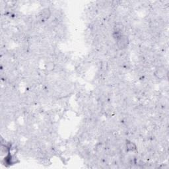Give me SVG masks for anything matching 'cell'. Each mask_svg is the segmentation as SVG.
<instances>
[{"mask_svg": "<svg viewBox=\"0 0 169 169\" xmlns=\"http://www.w3.org/2000/svg\"><path fill=\"white\" fill-rule=\"evenodd\" d=\"M116 46L118 48L119 50H124L126 49L130 43L129 38L125 34H122V35L116 40Z\"/></svg>", "mask_w": 169, "mask_h": 169, "instance_id": "1", "label": "cell"}, {"mask_svg": "<svg viewBox=\"0 0 169 169\" xmlns=\"http://www.w3.org/2000/svg\"><path fill=\"white\" fill-rule=\"evenodd\" d=\"M167 74V72L166 71V69H165L164 67H159L157 68L155 72H154V75L155 77L157 79H164V78L165 77V76Z\"/></svg>", "mask_w": 169, "mask_h": 169, "instance_id": "2", "label": "cell"}, {"mask_svg": "<svg viewBox=\"0 0 169 169\" xmlns=\"http://www.w3.org/2000/svg\"><path fill=\"white\" fill-rule=\"evenodd\" d=\"M51 16V11L49 8L46 7L43 9L40 13V21L42 22H46L48 21Z\"/></svg>", "mask_w": 169, "mask_h": 169, "instance_id": "3", "label": "cell"}, {"mask_svg": "<svg viewBox=\"0 0 169 169\" xmlns=\"http://www.w3.org/2000/svg\"><path fill=\"white\" fill-rule=\"evenodd\" d=\"M126 149L127 153H134L137 151V147L136 144L134 142L130 140H126Z\"/></svg>", "mask_w": 169, "mask_h": 169, "instance_id": "4", "label": "cell"}, {"mask_svg": "<svg viewBox=\"0 0 169 169\" xmlns=\"http://www.w3.org/2000/svg\"><path fill=\"white\" fill-rule=\"evenodd\" d=\"M17 159L14 157L13 155H11L10 153H8L6 156L3 159V162L5 165L6 166H10L15 164L17 163Z\"/></svg>", "mask_w": 169, "mask_h": 169, "instance_id": "5", "label": "cell"}, {"mask_svg": "<svg viewBox=\"0 0 169 169\" xmlns=\"http://www.w3.org/2000/svg\"><path fill=\"white\" fill-rule=\"evenodd\" d=\"M124 31V26L122 22H117L116 23L114 26V32H118L120 34H123Z\"/></svg>", "mask_w": 169, "mask_h": 169, "instance_id": "6", "label": "cell"}, {"mask_svg": "<svg viewBox=\"0 0 169 169\" xmlns=\"http://www.w3.org/2000/svg\"><path fill=\"white\" fill-rule=\"evenodd\" d=\"M45 69L47 72H52L55 69V63L53 62H48L45 64Z\"/></svg>", "mask_w": 169, "mask_h": 169, "instance_id": "7", "label": "cell"}]
</instances>
